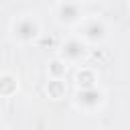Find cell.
Wrapping results in <instances>:
<instances>
[{"instance_id":"5","label":"cell","mask_w":130,"mask_h":130,"mask_svg":"<svg viewBox=\"0 0 130 130\" xmlns=\"http://www.w3.org/2000/svg\"><path fill=\"white\" fill-rule=\"evenodd\" d=\"M57 57H61L69 67H79L85 65V61L89 59V45L85 41H81L75 32L61 39L59 47H57Z\"/></svg>"},{"instance_id":"1","label":"cell","mask_w":130,"mask_h":130,"mask_svg":"<svg viewBox=\"0 0 130 130\" xmlns=\"http://www.w3.org/2000/svg\"><path fill=\"white\" fill-rule=\"evenodd\" d=\"M43 30H45L43 18L35 10H22V12L14 14L8 20V28H6L8 39L18 47H28V45L37 43L43 37Z\"/></svg>"},{"instance_id":"3","label":"cell","mask_w":130,"mask_h":130,"mask_svg":"<svg viewBox=\"0 0 130 130\" xmlns=\"http://www.w3.org/2000/svg\"><path fill=\"white\" fill-rule=\"evenodd\" d=\"M75 35L81 41H85L89 47H100L110 41L112 24L102 14H85L83 20L75 26Z\"/></svg>"},{"instance_id":"9","label":"cell","mask_w":130,"mask_h":130,"mask_svg":"<svg viewBox=\"0 0 130 130\" xmlns=\"http://www.w3.org/2000/svg\"><path fill=\"white\" fill-rule=\"evenodd\" d=\"M67 71H69V65L61 57H55L47 63V77H65Z\"/></svg>"},{"instance_id":"10","label":"cell","mask_w":130,"mask_h":130,"mask_svg":"<svg viewBox=\"0 0 130 130\" xmlns=\"http://www.w3.org/2000/svg\"><path fill=\"white\" fill-rule=\"evenodd\" d=\"M126 10H128V16H130V0H128V4H126Z\"/></svg>"},{"instance_id":"6","label":"cell","mask_w":130,"mask_h":130,"mask_svg":"<svg viewBox=\"0 0 130 130\" xmlns=\"http://www.w3.org/2000/svg\"><path fill=\"white\" fill-rule=\"evenodd\" d=\"M20 89V77L18 73L10 71V69H4L0 73V95L2 98H12L16 95Z\"/></svg>"},{"instance_id":"8","label":"cell","mask_w":130,"mask_h":130,"mask_svg":"<svg viewBox=\"0 0 130 130\" xmlns=\"http://www.w3.org/2000/svg\"><path fill=\"white\" fill-rule=\"evenodd\" d=\"M45 93L49 100H63L67 95V83H65V77H49L47 83H45Z\"/></svg>"},{"instance_id":"2","label":"cell","mask_w":130,"mask_h":130,"mask_svg":"<svg viewBox=\"0 0 130 130\" xmlns=\"http://www.w3.org/2000/svg\"><path fill=\"white\" fill-rule=\"evenodd\" d=\"M108 104V91L104 85H91V87H75L71 93V108L83 116H95L100 114Z\"/></svg>"},{"instance_id":"4","label":"cell","mask_w":130,"mask_h":130,"mask_svg":"<svg viewBox=\"0 0 130 130\" xmlns=\"http://www.w3.org/2000/svg\"><path fill=\"white\" fill-rule=\"evenodd\" d=\"M51 16L59 28L75 30V26L85 16V0H55L51 8Z\"/></svg>"},{"instance_id":"11","label":"cell","mask_w":130,"mask_h":130,"mask_svg":"<svg viewBox=\"0 0 130 130\" xmlns=\"http://www.w3.org/2000/svg\"><path fill=\"white\" fill-rule=\"evenodd\" d=\"M85 2H98V0H85Z\"/></svg>"},{"instance_id":"7","label":"cell","mask_w":130,"mask_h":130,"mask_svg":"<svg viewBox=\"0 0 130 130\" xmlns=\"http://www.w3.org/2000/svg\"><path fill=\"white\" fill-rule=\"evenodd\" d=\"M98 83H100V75L93 67L79 65L75 69V75H73V85L75 87H91V85H98Z\"/></svg>"}]
</instances>
